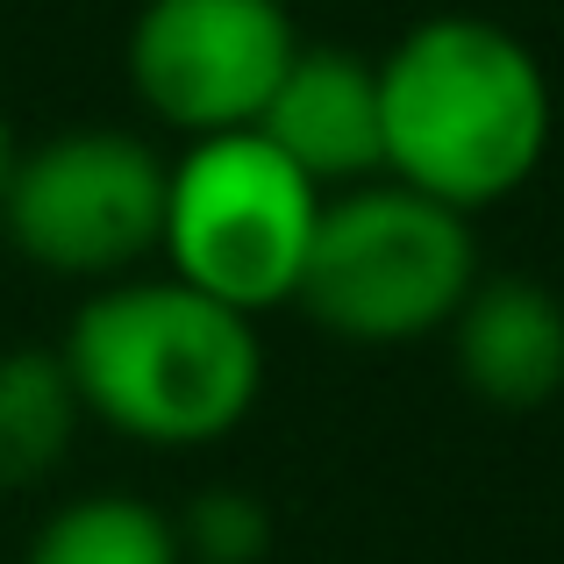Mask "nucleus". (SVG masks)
I'll use <instances>...</instances> for the list:
<instances>
[{
	"mask_svg": "<svg viewBox=\"0 0 564 564\" xmlns=\"http://www.w3.org/2000/svg\"><path fill=\"white\" fill-rule=\"evenodd\" d=\"M386 180L479 215L522 193L551 158L557 94L543 57L486 14L414 22L379 57Z\"/></svg>",
	"mask_w": 564,
	"mask_h": 564,
	"instance_id": "1",
	"label": "nucleus"
},
{
	"mask_svg": "<svg viewBox=\"0 0 564 564\" xmlns=\"http://www.w3.org/2000/svg\"><path fill=\"white\" fill-rule=\"evenodd\" d=\"M57 358L79 386L86 422H108L143 451H207L236 436L264 393L258 322L172 272L94 286Z\"/></svg>",
	"mask_w": 564,
	"mask_h": 564,
	"instance_id": "2",
	"label": "nucleus"
},
{
	"mask_svg": "<svg viewBox=\"0 0 564 564\" xmlns=\"http://www.w3.org/2000/svg\"><path fill=\"white\" fill-rule=\"evenodd\" d=\"M471 279H479L471 215L379 172L322 200L293 307L344 344L386 350L443 336Z\"/></svg>",
	"mask_w": 564,
	"mask_h": 564,
	"instance_id": "3",
	"label": "nucleus"
},
{
	"mask_svg": "<svg viewBox=\"0 0 564 564\" xmlns=\"http://www.w3.org/2000/svg\"><path fill=\"white\" fill-rule=\"evenodd\" d=\"M322 200L329 193L258 129L193 137L165 172L158 258L172 279L258 322L272 307H293V293H301Z\"/></svg>",
	"mask_w": 564,
	"mask_h": 564,
	"instance_id": "4",
	"label": "nucleus"
},
{
	"mask_svg": "<svg viewBox=\"0 0 564 564\" xmlns=\"http://www.w3.org/2000/svg\"><path fill=\"white\" fill-rule=\"evenodd\" d=\"M165 172L172 158H158V143L137 129H57L22 143L0 193V229L36 272L108 286L158 258Z\"/></svg>",
	"mask_w": 564,
	"mask_h": 564,
	"instance_id": "5",
	"label": "nucleus"
},
{
	"mask_svg": "<svg viewBox=\"0 0 564 564\" xmlns=\"http://www.w3.org/2000/svg\"><path fill=\"white\" fill-rule=\"evenodd\" d=\"M301 29L286 0H143L129 22V86L172 137L250 129L286 79Z\"/></svg>",
	"mask_w": 564,
	"mask_h": 564,
	"instance_id": "6",
	"label": "nucleus"
},
{
	"mask_svg": "<svg viewBox=\"0 0 564 564\" xmlns=\"http://www.w3.org/2000/svg\"><path fill=\"white\" fill-rule=\"evenodd\" d=\"M258 137H272L322 193H344L386 172V108H379V57L301 43L286 79L264 100Z\"/></svg>",
	"mask_w": 564,
	"mask_h": 564,
	"instance_id": "7",
	"label": "nucleus"
},
{
	"mask_svg": "<svg viewBox=\"0 0 564 564\" xmlns=\"http://www.w3.org/2000/svg\"><path fill=\"white\" fill-rule=\"evenodd\" d=\"M451 358L471 400L536 414L564 393V301L529 272H479L451 315Z\"/></svg>",
	"mask_w": 564,
	"mask_h": 564,
	"instance_id": "8",
	"label": "nucleus"
},
{
	"mask_svg": "<svg viewBox=\"0 0 564 564\" xmlns=\"http://www.w3.org/2000/svg\"><path fill=\"white\" fill-rule=\"evenodd\" d=\"M86 408L65 358L43 344L0 350V494H29L65 465Z\"/></svg>",
	"mask_w": 564,
	"mask_h": 564,
	"instance_id": "9",
	"label": "nucleus"
},
{
	"mask_svg": "<svg viewBox=\"0 0 564 564\" xmlns=\"http://www.w3.org/2000/svg\"><path fill=\"white\" fill-rule=\"evenodd\" d=\"M22 564H186L180 522L143 494H79L51 508Z\"/></svg>",
	"mask_w": 564,
	"mask_h": 564,
	"instance_id": "10",
	"label": "nucleus"
},
{
	"mask_svg": "<svg viewBox=\"0 0 564 564\" xmlns=\"http://www.w3.org/2000/svg\"><path fill=\"white\" fill-rule=\"evenodd\" d=\"M180 522L186 564H264L272 557V508L243 486H207Z\"/></svg>",
	"mask_w": 564,
	"mask_h": 564,
	"instance_id": "11",
	"label": "nucleus"
},
{
	"mask_svg": "<svg viewBox=\"0 0 564 564\" xmlns=\"http://www.w3.org/2000/svg\"><path fill=\"white\" fill-rule=\"evenodd\" d=\"M14 158H22V137H14V122L0 115V193H8V180H14Z\"/></svg>",
	"mask_w": 564,
	"mask_h": 564,
	"instance_id": "12",
	"label": "nucleus"
}]
</instances>
